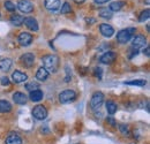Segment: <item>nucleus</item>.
Masks as SVG:
<instances>
[{
	"label": "nucleus",
	"mask_w": 150,
	"mask_h": 144,
	"mask_svg": "<svg viewBox=\"0 0 150 144\" xmlns=\"http://www.w3.org/2000/svg\"><path fill=\"white\" fill-rule=\"evenodd\" d=\"M44 68L49 73H56L59 68V58L54 54H47L42 58Z\"/></svg>",
	"instance_id": "1"
},
{
	"label": "nucleus",
	"mask_w": 150,
	"mask_h": 144,
	"mask_svg": "<svg viewBox=\"0 0 150 144\" xmlns=\"http://www.w3.org/2000/svg\"><path fill=\"white\" fill-rule=\"evenodd\" d=\"M135 32L134 28H128V29H122L117 34V40L120 44H126L129 39L132 38L133 34Z\"/></svg>",
	"instance_id": "2"
},
{
	"label": "nucleus",
	"mask_w": 150,
	"mask_h": 144,
	"mask_svg": "<svg viewBox=\"0 0 150 144\" xmlns=\"http://www.w3.org/2000/svg\"><path fill=\"white\" fill-rule=\"evenodd\" d=\"M103 103H104V95H103V92H100V91H97V92H95L94 95H93V97H91V100H90V107L91 109H99L100 106L103 105Z\"/></svg>",
	"instance_id": "3"
},
{
	"label": "nucleus",
	"mask_w": 150,
	"mask_h": 144,
	"mask_svg": "<svg viewBox=\"0 0 150 144\" xmlns=\"http://www.w3.org/2000/svg\"><path fill=\"white\" fill-rule=\"evenodd\" d=\"M75 98H76V92L71 89L64 90L62 92L59 93V102L61 104H68V103L75 100Z\"/></svg>",
	"instance_id": "4"
},
{
	"label": "nucleus",
	"mask_w": 150,
	"mask_h": 144,
	"mask_svg": "<svg viewBox=\"0 0 150 144\" xmlns=\"http://www.w3.org/2000/svg\"><path fill=\"white\" fill-rule=\"evenodd\" d=\"M20 62L23 67L25 68H31L35 65V55L33 53H24L21 55L20 58Z\"/></svg>",
	"instance_id": "5"
},
{
	"label": "nucleus",
	"mask_w": 150,
	"mask_h": 144,
	"mask_svg": "<svg viewBox=\"0 0 150 144\" xmlns=\"http://www.w3.org/2000/svg\"><path fill=\"white\" fill-rule=\"evenodd\" d=\"M33 116L36 120H44L47 116V109L43 105H37L33 109Z\"/></svg>",
	"instance_id": "6"
},
{
	"label": "nucleus",
	"mask_w": 150,
	"mask_h": 144,
	"mask_svg": "<svg viewBox=\"0 0 150 144\" xmlns=\"http://www.w3.org/2000/svg\"><path fill=\"white\" fill-rule=\"evenodd\" d=\"M16 7L24 14H29L34 11V5L29 0H20L16 5Z\"/></svg>",
	"instance_id": "7"
},
{
	"label": "nucleus",
	"mask_w": 150,
	"mask_h": 144,
	"mask_svg": "<svg viewBox=\"0 0 150 144\" xmlns=\"http://www.w3.org/2000/svg\"><path fill=\"white\" fill-rule=\"evenodd\" d=\"M147 44V38L142 35H137L132 39V47L135 50H139L141 47H144V45Z\"/></svg>",
	"instance_id": "8"
},
{
	"label": "nucleus",
	"mask_w": 150,
	"mask_h": 144,
	"mask_svg": "<svg viewBox=\"0 0 150 144\" xmlns=\"http://www.w3.org/2000/svg\"><path fill=\"white\" fill-rule=\"evenodd\" d=\"M31 42H33V35L31 34L23 31V32H21L19 35L20 45H22V46H29L31 44Z\"/></svg>",
	"instance_id": "9"
},
{
	"label": "nucleus",
	"mask_w": 150,
	"mask_h": 144,
	"mask_svg": "<svg viewBox=\"0 0 150 144\" xmlns=\"http://www.w3.org/2000/svg\"><path fill=\"white\" fill-rule=\"evenodd\" d=\"M115 58H117V54L114 53V52H112V51H106L105 53L100 56L99 60H100L102 64L110 65V64H112L113 61L115 60Z\"/></svg>",
	"instance_id": "10"
},
{
	"label": "nucleus",
	"mask_w": 150,
	"mask_h": 144,
	"mask_svg": "<svg viewBox=\"0 0 150 144\" xmlns=\"http://www.w3.org/2000/svg\"><path fill=\"white\" fill-rule=\"evenodd\" d=\"M99 31H100V34L103 36L108 37V38L112 37L113 34H114V29H113L110 24H106V23H102L99 25Z\"/></svg>",
	"instance_id": "11"
},
{
	"label": "nucleus",
	"mask_w": 150,
	"mask_h": 144,
	"mask_svg": "<svg viewBox=\"0 0 150 144\" xmlns=\"http://www.w3.org/2000/svg\"><path fill=\"white\" fill-rule=\"evenodd\" d=\"M12 78H13V81L15 83L19 84V83H23V82H25L28 80V75L25 73L20 72V71H15L12 74Z\"/></svg>",
	"instance_id": "12"
},
{
	"label": "nucleus",
	"mask_w": 150,
	"mask_h": 144,
	"mask_svg": "<svg viewBox=\"0 0 150 144\" xmlns=\"http://www.w3.org/2000/svg\"><path fill=\"white\" fill-rule=\"evenodd\" d=\"M23 23L31 31H37L38 30V22L34 18H25L23 20Z\"/></svg>",
	"instance_id": "13"
},
{
	"label": "nucleus",
	"mask_w": 150,
	"mask_h": 144,
	"mask_svg": "<svg viewBox=\"0 0 150 144\" xmlns=\"http://www.w3.org/2000/svg\"><path fill=\"white\" fill-rule=\"evenodd\" d=\"M13 100L15 102V104L19 105H24L28 102V97L23 93V92H15L13 95Z\"/></svg>",
	"instance_id": "14"
},
{
	"label": "nucleus",
	"mask_w": 150,
	"mask_h": 144,
	"mask_svg": "<svg viewBox=\"0 0 150 144\" xmlns=\"http://www.w3.org/2000/svg\"><path fill=\"white\" fill-rule=\"evenodd\" d=\"M12 65H13L12 59H9V58L1 59V60H0V71H1V72H8V71L11 69Z\"/></svg>",
	"instance_id": "15"
},
{
	"label": "nucleus",
	"mask_w": 150,
	"mask_h": 144,
	"mask_svg": "<svg viewBox=\"0 0 150 144\" xmlns=\"http://www.w3.org/2000/svg\"><path fill=\"white\" fill-rule=\"evenodd\" d=\"M5 143L6 144H22V138L20 137L18 134H11L9 136H7Z\"/></svg>",
	"instance_id": "16"
},
{
	"label": "nucleus",
	"mask_w": 150,
	"mask_h": 144,
	"mask_svg": "<svg viewBox=\"0 0 150 144\" xmlns=\"http://www.w3.org/2000/svg\"><path fill=\"white\" fill-rule=\"evenodd\" d=\"M45 7L49 11H57L60 7V0H45Z\"/></svg>",
	"instance_id": "17"
},
{
	"label": "nucleus",
	"mask_w": 150,
	"mask_h": 144,
	"mask_svg": "<svg viewBox=\"0 0 150 144\" xmlns=\"http://www.w3.org/2000/svg\"><path fill=\"white\" fill-rule=\"evenodd\" d=\"M43 91L37 89V90H34V91H30V95H29V98H30V100H33V102H40L42 99H43Z\"/></svg>",
	"instance_id": "18"
},
{
	"label": "nucleus",
	"mask_w": 150,
	"mask_h": 144,
	"mask_svg": "<svg viewBox=\"0 0 150 144\" xmlns=\"http://www.w3.org/2000/svg\"><path fill=\"white\" fill-rule=\"evenodd\" d=\"M49 75H50V73L47 72L44 67H40L36 73V78L38 81H46L49 78Z\"/></svg>",
	"instance_id": "19"
},
{
	"label": "nucleus",
	"mask_w": 150,
	"mask_h": 144,
	"mask_svg": "<svg viewBox=\"0 0 150 144\" xmlns=\"http://www.w3.org/2000/svg\"><path fill=\"white\" fill-rule=\"evenodd\" d=\"M126 5V2L125 1H113L110 4V6H109V9L111 11V12H119L124 6Z\"/></svg>",
	"instance_id": "20"
},
{
	"label": "nucleus",
	"mask_w": 150,
	"mask_h": 144,
	"mask_svg": "<svg viewBox=\"0 0 150 144\" xmlns=\"http://www.w3.org/2000/svg\"><path fill=\"white\" fill-rule=\"evenodd\" d=\"M23 20H24V18L19 15V14H14V15H12L11 18H9L11 23H12L13 25H16V27H20V25L23 24Z\"/></svg>",
	"instance_id": "21"
},
{
	"label": "nucleus",
	"mask_w": 150,
	"mask_h": 144,
	"mask_svg": "<svg viewBox=\"0 0 150 144\" xmlns=\"http://www.w3.org/2000/svg\"><path fill=\"white\" fill-rule=\"evenodd\" d=\"M12 111V105L7 100H0V113H8Z\"/></svg>",
	"instance_id": "22"
},
{
	"label": "nucleus",
	"mask_w": 150,
	"mask_h": 144,
	"mask_svg": "<svg viewBox=\"0 0 150 144\" xmlns=\"http://www.w3.org/2000/svg\"><path fill=\"white\" fill-rule=\"evenodd\" d=\"M106 111H108V113L109 114H114L115 112H117V108H118V106H117V104L114 103V102H112V100H109V102H106Z\"/></svg>",
	"instance_id": "23"
},
{
	"label": "nucleus",
	"mask_w": 150,
	"mask_h": 144,
	"mask_svg": "<svg viewBox=\"0 0 150 144\" xmlns=\"http://www.w3.org/2000/svg\"><path fill=\"white\" fill-rule=\"evenodd\" d=\"M146 83L147 82L144 80H134V81L125 82V84H127V85H136V87H144Z\"/></svg>",
	"instance_id": "24"
},
{
	"label": "nucleus",
	"mask_w": 150,
	"mask_h": 144,
	"mask_svg": "<svg viewBox=\"0 0 150 144\" xmlns=\"http://www.w3.org/2000/svg\"><path fill=\"white\" fill-rule=\"evenodd\" d=\"M99 16L103 18H112V12L108 8H103L99 11Z\"/></svg>",
	"instance_id": "25"
},
{
	"label": "nucleus",
	"mask_w": 150,
	"mask_h": 144,
	"mask_svg": "<svg viewBox=\"0 0 150 144\" xmlns=\"http://www.w3.org/2000/svg\"><path fill=\"white\" fill-rule=\"evenodd\" d=\"M60 12H61V14H68V13H71V12H72V7H71V5H69L67 1L64 2V5L61 6Z\"/></svg>",
	"instance_id": "26"
},
{
	"label": "nucleus",
	"mask_w": 150,
	"mask_h": 144,
	"mask_svg": "<svg viewBox=\"0 0 150 144\" xmlns=\"http://www.w3.org/2000/svg\"><path fill=\"white\" fill-rule=\"evenodd\" d=\"M4 6H5V8L8 11V12H14L15 9H16V6L12 2V1H9V0H7V1H5V4H4Z\"/></svg>",
	"instance_id": "27"
},
{
	"label": "nucleus",
	"mask_w": 150,
	"mask_h": 144,
	"mask_svg": "<svg viewBox=\"0 0 150 144\" xmlns=\"http://www.w3.org/2000/svg\"><path fill=\"white\" fill-rule=\"evenodd\" d=\"M38 88H39V84H38L37 82H30V83H28V84H25V89L29 91H34V90H37Z\"/></svg>",
	"instance_id": "28"
},
{
	"label": "nucleus",
	"mask_w": 150,
	"mask_h": 144,
	"mask_svg": "<svg viewBox=\"0 0 150 144\" xmlns=\"http://www.w3.org/2000/svg\"><path fill=\"white\" fill-rule=\"evenodd\" d=\"M149 15H150V11H149V9H146V11H143V12L141 13L140 18H139V21H140V22H144V21H147V20L149 18Z\"/></svg>",
	"instance_id": "29"
},
{
	"label": "nucleus",
	"mask_w": 150,
	"mask_h": 144,
	"mask_svg": "<svg viewBox=\"0 0 150 144\" xmlns=\"http://www.w3.org/2000/svg\"><path fill=\"white\" fill-rule=\"evenodd\" d=\"M119 129H120V131H121L122 135H125V136L129 135V127L127 126V125H120Z\"/></svg>",
	"instance_id": "30"
},
{
	"label": "nucleus",
	"mask_w": 150,
	"mask_h": 144,
	"mask_svg": "<svg viewBox=\"0 0 150 144\" xmlns=\"http://www.w3.org/2000/svg\"><path fill=\"white\" fill-rule=\"evenodd\" d=\"M94 74L96 77H98V78L100 80V78H102V74H103V69H102L100 67H96L94 71Z\"/></svg>",
	"instance_id": "31"
},
{
	"label": "nucleus",
	"mask_w": 150,
	"mask_h": 144,
	"mask_svg": "<svg viewBox=\"0 0 150 144\" xmlns=\"http://www.w3.org/2000/svg\"><path fill=\"white\" fill-rule=\"evenodd\" d=\"M0 83H1L2 85H9V78L6 77V76H4V77L0 78Z\"/></svg>",
	"instance_id": "32"
},
{
	"label": "nucleus",
	"mask_w": 150,
	"mask_h": 144,
	"mask_svg": "<svg viewBox=\"0 0 150 144\" xmlns=\"http://www.w3.org/2000/svg\"><path fill=\"white\" fill-rule=\"evenodd\" d=\"M66 71H67V75L65 77V82H69L71 81V77H72V73L69 72V67L66 66Z\"/></svg>",
	"instance_id": "33"
},
{
	"label": "nucleus",
	"mask_w": 150,
	"mask_h": 144,
	"mask_svg": "<svg viewBox=\"0 0 150 144\" xmlns=\"http://www.w3.org/2000/svg\"><path fill=\"white\" fill-rule=\"evenodd\" d=\"M106 121L111 125L112 127H115L117 126V124H115V121H114V119H113L112 116H108V119H106Z\"/></svg>",
	"instance_id": "34"
},
{
	"label": "nucleus",
	"mask_w": 150,
	"mask_h": 144,
	"mask_svg": "<svg viewBox=\"0 0 150 144\" xmlns=\"http://www.w3.org/2000/svg\"><path fill=\"white\" fill-rule=\"evenodd\" d=\"M143 52L146 53V55H147V56H149V55H150V47H149V46H147V47H146V50H144Z\"/></svg>",
	"instance_id": "35"
},
{
	"label": "nucleus",
	"mask_w": 150,
	"mask_h": 144,
	"mask_svg": "<svg viewBox=\"0 0 150 144\" xmlns=\"http://www.w3.org/2000/svg\"><path fill=\"white\" fill-rule=\"evenodd\" d=\"M108 1H110V0H95V2L96 4H105V2H108Z\"/></svg>",
	"instance_id": "36"
},
{
	"label": "nucleus",
	"mask_w": 150,
	"mask_h": 144,
	"mask_svg": "<svg viewBox=\"0 0 150 144\" xmlns=\"http://www.w3.org/2000/svg\"><path fill=\"white\" fill-rule=\"evenodd\" d=\"M86 21H87L88 23H95V22H96V20H95V18H87Z\"/></svg>",
	"instance_id": "37"
},
{
	"label": "nucleus",
	"mask_w": 150,
	"mask_h": 144,
	"mask_svg": "<svg viewBox=\"0 0 150 144\" xmlns=\"http://www.w3.org/2000/svg\"><path fill=\"white\" fill-rule=\"evenodd\" d=\"M73 1H74L75 4H79V5H80V4H83L86 0H73Z\"/></svg>",
	"instance_id": "38"
},
{
	"label": "nucleus",
	"mask_w": 150,
	"mask_h": 144,
	"mask_svg": "<svg viewBox=\"0 0 150 144\" xmlns=\"http://www.w3.org/2000/svg\"><path fill=\"white\" fill-rule=\"evenodd\" d=\"M146 4H147V5H149V4H150V0H146Z\"/></svg>",
	"instance_id": "39"
},
{
	"label": "nucleus",
	"mask_w": 150,
	"mask_h": 144,
	"mask_svg": "<svg viewBox=\"0 0 150 144\" xmlns=\"http://www.w3.org/2000/svg\"><path fill=\"white\" fill-rule=\"evenodd\" d=\"M0 16H1V13H0Z\"/></svg>",
	"instance_id": "40"
}]
</instances>
